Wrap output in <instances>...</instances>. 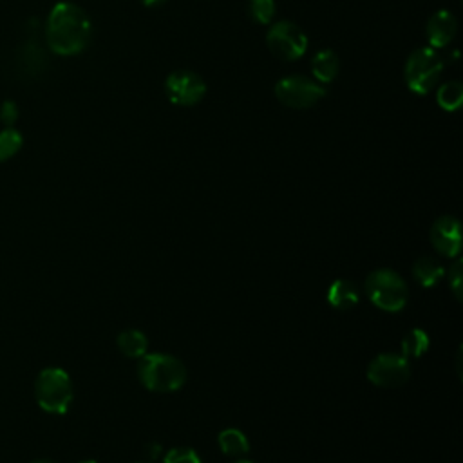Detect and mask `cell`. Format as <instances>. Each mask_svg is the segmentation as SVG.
<instances>
[{"label": "cell", "instance_id": "cell-11", "mask_svg": "<svg viewBox=\"0 0 463 463\" xmlns=\"http://www.w3.org/2000/svg\"><path fill=\"white\" fill-rule=\"evenodd\" d=\"M425 33L432 47H445L458 33V20L450 11H438L429 18Z\"/></svg>", "mask_w": 463, "mask_h": 463}, {"label": "cell", "instance_id": "cell-3", "mask_svg": "<svg viewBox=\"0 0 463 463\" xmlns=\"http://www.w3.org/2000/svg\"><path fill=\"white\" fill-rule=\"evenodd\" d=\"M38 405L51 414H65L72 403V383L69 374L60 367L40 371L34 382Z\"/></svg>", "mask_w": 463, "mask_h": 463}, {"label": "cell", "instance_id": "cell-16", "mask_svg": "<svg viewBox=\"0 0 463 463\" xmlns=\"http://www.w3.org/2000/svg\"><path fill=\"white\" fill-rule=\"evenodd\" d=\"M217 443L226 456H242L250 450L248 438L239 429H224L217 436Z\"/></svg>", "mask_w": 463, "mask_h": 463}, {"label": "cell", "instance_id": "cell-5", "mask_svg": "<svg viewBox=\"0 0 463 463\" xmlns=\"http://www.w3.org/2000/svg\"><path fill=\"white\" fill-rule=\"evenodd\" d=\"M443 71V61L430 47L414 49L405 63V81L416 94H427L434 89Z\"/></svg>", "mask_w": 463, "mask_h": 463}, {"label": "cell", "instance_id": "cell-7", "mask_svg": "<svg viewBox=\"0 0 463 463\" xmlns=\"http://www.w3.org/2000/svg\"><path fill=\"white\" fill-rule=\"evenodd\" d=\"M266 43L282 60H298L307 49L306 34L289 20L275 22L266 34Z\"/></svg>", "mask_w": 463, "mask_h": 463}, {"label": "cell", "instance_id": "cell-13", "mask_svg": "<svg viewBox=\"0 0 463 463\" xmlns=\"http://www.w3.org/2000/svg\"><path fill=\"white\" fill-rule=\"evenodd\" d=\"M327 300L336 309H349L358 302V289L349 280H335L327 289Z\"/></svg>", "mask_w": 463, "mask_h": 463}, {"label": "cell", "instance_id": "cell-25", "mask_svg": "<svg viewBox=\"0 0 463 463\" xmlns=\"http://www.w3.org/2000/svg\"><path fill=\"white\" fill-rule=\"evenodd\" d=\"M145 450L148 452V456H150V458H157V454L161 452V447H159L157 443H148V445L145 447Z\"/></svg>", "mask_w": 463, "mask_h": 463}, {"label": "cell", "instance_id": "cell-1", "mask_svg": "<svg viewBox=\"0 0 463 463\" xmlns=\"http://www.w3.org/2000/svg\"><path fill=\"white\" fill-rule=\"evenodd\" d=\"M90 31V20L80 5L60 2L49 13L45 38L52 52L72 56L87 47Z\"/></svg>", "mask_w": 463, "mask_h": 463}, {"label": "cell", "instance_id": "cell-15", "mask_svg": "<svg viewBox=\"0 0 463 463\" xmlns=\"http://www.w3.org/2000/svg\"><path fill=\"white\" fill-rule=\"evenodd\" d=\"M119 351L130 358H141L146 353V336L137 329H127L116 340Z\"/></svg>", "mask_w": 463, "mask_h": 463}, {"label": "cell", "instance_id": "cell-28", "mask_svg": "<svg viewBox=\"0 0 463 463\" xmlns=\"http://www.w3.org/2000/svg\"><path fill=\"white\" fill-rule=\"evenodd\" d=\"M235 463H253V461H250V459H237Z\"/></svg>", "mask_w": 463, "mask_h": 463}, {"label": "cell", "instance_id": "cell-22", "mask_svg": "<svg viewBox=\"0 0 463 463\" xmlns=\"http://www.w3.org/2000/svg\"><path fill=\"white\" fill-rule=\"evenodd\" d=\"M165 463H201V459L195 454V450L188 447H177L166 452Z\"/></svg>", "mask_w": 463, "mask_h": 463}, {"label": "cell", "instance_id": "cell-29", "mask_svg": "<svg viewBox=\"0 0 463 463\" xmlns=\"http://www.w3.org/2000/svg\"><path fill=\"white\" fill-rule=\"evenodd\" d=\"M80 463H98V461H94V459H87V461H80Z\"/></svg>", "mask_w": 463, "mask_h": 463}, {"label": "cell", "instance_id": "cell-2", "mask_svg": "<svg viewBox=\"0 0 463 463\" xmlns=\"http://www.w3.org/2000/svg\"><path fill=\"white\" fill-rule=\"evenodd\" d=\"M137 378L148 391L172 392L183 387L186 380V369L181 360L170 354L145 353L137 364Z\"/></svg>", "mask_w": 463, "mask_h": 463}, {"label": "cell", "instance_id": "cell-20", "mask_svg": "<svg viewBox=\"0 0 463 463\" xmlns=\"http://www.w3.org/2000/svg\"><path fill=\"white\" fill-rule=\"evenodd\" d=\"M248 11H250V16L257 22V24H269L275 16V11H277V5L273 0H250L248 4Z\"/></svg>", "mask_w": 463, "mask_h": 463}, {"label": "cell", "instance_id": "cell-21", "mask_svg": "<svg viewBox=\"0 0 463 463\" xmlns=\"http://www.w3.org/2000/svg\"><path fill=\"white\" fill-rule=\"evenodd\" d=\"M43 52L40 51L38 45H25L24 51H22V58H20V63L31 71V72H38L42 69V63L45 61L43 60Z\"/></svg>", "mask_w": 463, "mask_h": 463}, {"label": "cell", "instance_id": "cell-4", "mask_svg": "<svg viewBox=\"0 0 463 463\" xmlns=\"http://www.w3.org/2000/svg\"><path fill=\"white\" fill-rule=\"evenodd\" d=\"M365 293L369 300L383 309L396 313L407 304V286L392 269H374L365 279Z\"/></svg>", "mask_w": 463, "mask_h": 463}, {"label": "cell", "instance_id": "cell-8", "mask_svg": "<svg viewBox=\"0 0 463 463\" xmlns=\"http://www.w3.org/2000/svg\"><path fill=\"white\" fill-rule=\"evenodd\" d=\"M411 376L409 358L403 354L382 353L374 356L367 367V378L378 387H400Z\"/></svg>", "mask_w": 463, "mask_h": 463}, {"label": "cell", "instance_id": "cell-26", "mask_svg": "<svg viewBox=\"0 0 463 463\" xmlns=\"http://www.w3.org/2000/svg\"><path fill=\"white\" fill-rule=\"evenodd\" d=\"M141 2H143L145 5H150V7H152V5H159V4H163L165 0H141Z\"/></svg>", "mask_w": 463, "mask_h": 463}, {"label": "cell", "instance_id": "cell-10", "mask_svg": "<svg viewBox=\"0 0 463 463\" xmlns=\"http://www.w3.org/2000/svg\"><path fill=\"white\" fill-rule=\"evenodd\" d=\"M430 242L441 255L456 257L461 248L459 221L452 215H443L438 221H434L430 228Z\"/></svg>", "mask_w": 463, "mask_h": 463}, {"label": "cell", "instance_id": "cell-12", "mask_svg": "<svg viewBox=\"0 0 463 463\" xmlns=\"http://www.w3.org/2000/svg\"><path fill=\"white\" fill-rule=\"evenodd\" d=\"M311 71L318 81L322 83L333 81L340 71V60L336 52L331 49L318 51L311 60Z\"/></svg>", "mask_w": 463, "mask_h": 463}, {"label": "cell", "instance_id": "cell-23", "mask_svg": "<svg viewBox=\"0 0 463 463\" xmlns=\"http://www.w3.org/2000/svg\"><path fill=\"white\" fill-rule=\"evenodd\" d=\"M461 280H463V277H461V260H458L449 271V286H450V289H452V293L458 300H461V284H463Z\"/></svg>", "mask_w": 463, "mask_h": 463}, {"label": "cell", "instance_id": "cell-14", "mask_svg": "<svg viewBox=\"0 0 463 463\" xmlns=\"http://www.w3.org/2000/svg\"><path fill=\"white\" fill-rule=\"evenodd\" d=\"M443 273H445L443 266H441L434 257H429V255L420 257V259L414 262V266H412V275H414V279H416L421 286H425V288H430V286L438 284V280L443 277Z\"/></svg>", "mask_w": 463, "mask_h": 463}, {"label": "cell", "instance_id": "cell-9", "mask_svg": "<svg viewBox=\"0 0 463 463\" xmlns=\"http://www.w3.org/2000/svg\"><path fill=\"white\" fill-rule=\"evenodd\" d=\"M165 92L174 105L192 107L203 99L206 83L192 71H174L165 81Z\"/></svg>", "mask_w": 463, "mask_h": 463}, {"label": "cell", "instance_id": "cell-18", "mask_svg": "<svg viewBox=\"0 0 463 463\" xmlns=\"http://www.w3.org/2000/svg\"><path fill=\"white\" fill-rule=\"evenodd\" d=\"M429 349V336L423 329H411L402 340V354L405 358L421 356Z\"/></svg>", "mask_w": 463, "mask_h": 463}, {"label": "cell", "instance_id": "cell-24", "mask_svg": "<svg viewBox=\"0 0 463 463\" xmlns=\"http://www.w3.org/2000/svg\"><path fill=\"white\" fill-rule=\"evenodd\" d=\"M18 118V107L14 101H4L0 107V121L4 125H13Z\"/></svg>", "mask_w": 463, "mask_h": 463}, {"label": "cell", "instance_id": "cell-6", "mask_svg": "<svg viewBox=\"0 0 463 463\" xmlns=\"http://www.w3.org/2000/svg\"><path fill=\"white\" fill-rule=\"evenodd\" d=\"M275 96L286 107L309 109L326 96V89L306 76H286L277 81Z\"/></svg>", "mask_w": 463, "mask_h": 463}, {"label": "cell", "instance_id": "cell-17", "mask_svg": "<svg viewBox=\"0 0 463 463\" xmlns=\"http://www.w3.org/2000/svg\"><path fill=\"white\" fill-rule=\"evenodd\" d=\"M438 105L443 110H456L463 103V85L459 81H447L436 92Z\"/></svg>", "mask_w": 463, "mask_h": 463}, {"label": "cell", "instance_id": "cell-27", "mask_svg": "<svg viewBox=\"0 0 463 463\" xmlns=\"http://www.w3.org/2000/svg\"><path fill=\"white\" fill-rule=\"evenodd\" d=\"M33 463H54V461H51V459H36Z\"/></svg>", "mask_w": 463, "mask_h": 463}, {"label": "cell", "instance_id": "cell-19", "mask_svg": "<svg viewBox=\"0 0 463 463\" xmlns=\"http://www.w3.org/2000/svg\"><path fill=\"white\" fill-rule=\"evenodd\" d=\"M22 136L14 128H5L0 132V163L13 157L22 148Z\"/></svg>", "mask_w": 463, "mask_h": 463}]
</instances>
